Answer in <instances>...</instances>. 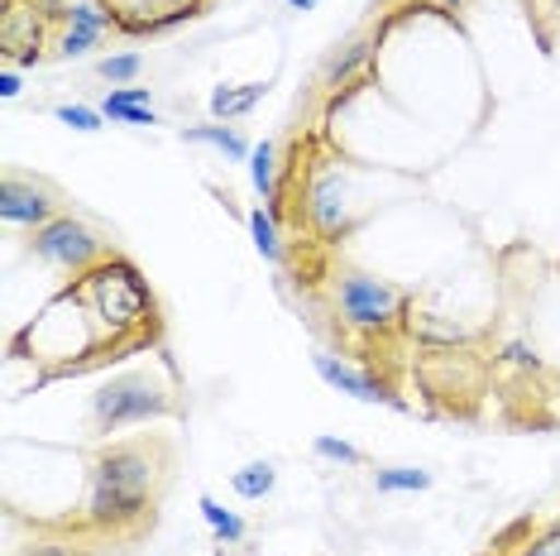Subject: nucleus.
Segmentation results:
<instances>
[{"label":"nucleus","mask_w":560,"mask_h":556,"mask_svg":"<svg viewBox=\"0 0 560 556\" xmlns=\"http://www.w3.org/2000/svg\"><path fill=\"white\" fill-rule=\"evenodd\" d=\"M177 413V384L159 379L154 370H135L116 374L92 394V432L96 437H116L125 427L139 422H159V417Z\"/></svg>","instance_id":"1"},{"label":"nucleus","mask_w":560,"mask_h":556,"mask_svg":"<svg viewBox=\"0 0 560 556\" xmlns=\"http://www.w3.org/2000/svg\"><path fill=\"white\" fill-rule=\"evenodd\" d=\"M330 302H336V317L360 336H393L412 317L407 288L388 283V278H374V274H360V269H340L330 278Z\"/></svg>","instance_id":"2"},{"label":"nucleus","mask_w":560,"mask_h":556,"mask_svg":"<svg viewBox=\"0 0 560 556\" xmlns=\"http://www.w3.org/2000/svg\"><path fill=\"white\" fill-rule=\"evenodd\" d=\"M173 451L163 447L159 437H139V441H106V447L92 456V479L110 489H125V495H144L154 499L163 475H168Z\"/></svg>","instance_id":"3"},{"label":"nucleus","mask_w":560,"mask_h":556,"mask_svg":"<svg viewBox=\"0 0 560 556\" xmlns=\"http://www.w3.org/2000/svg\"><path fill=\"white\" fill-rule=\"evenodd\" d=\"M30 255L54 264L62 274H86V269H96L101 259H110V245L82 217L62 211V217L39 225V231H30Z\"/></svg>","instance_id":"4"},{"label":"nucleus","mask_w":560,"mask_h":556,"mask_svg":"<svg viewBox=\"0 0 560 556\" xmlns=\"http://www.w3.org/2000/svg\"><path fill=\"white\" fill-rule=\"evenodd\" d=\"M302 217H307L312 225V235L316 240H326V245H336V240H346L350 235V187L346 178H340V169L336 163H312V173H307V187H302Z\"/></svg>","instance_id":"5"},{"label":"nucleus","mask_w":560,"mask_h":556,"mask_svg":"<svg viewBox=\"0 0 560 556\" xmlns=\"http://www.w3.org/2000/svg\"><path fill=\"white\" fill-rule=\"evenodd\" d=\"M82 523L92 528V533H106V537H139L144 528H154V499L125 495V489H110V485L86 479Z\"/></svg>","instance_id":"6"},{"label":"nucleus","mask_w":560,"mask_h":556,"mask_svg":"<svg viewBox=\"0 0 560 556\" xmlns=\"http://www.w3.org/2000/svg\"><path fill=\"white\" fill-rule=\"evenodd\" d=\"M312 364H316V374H322L326 384L336 389V394H350V398H360V403H378V408L407 413V398L398 394V384H393V379L374 374V370H360V364L330 356V350H316Z\"/></svg>","instance_id":"7"},{"label":"nucleus","mask_w":560,"mask_h":556,"mask_svg":"<svg viewBox=\"0 0 560 556\" xmlns=\"http://www.w3.org/2000/svg\"><path fill=\"white\" fill-rule=\"evenodd\" d=\"M54 217H62V197L39 178H20L5 173L0 178V221L5 225H24V231H39Z\"/></svg>","instance_id":"8"},{"label":"nucleus","mask_w":560,"mask_h":556,"mask_svg":"<svg viewBox=\"0 0 560 556\" xmlns=\"http://www.w3.org/2000/svg\"><path fill=\"white\" fill-rule=\"evenodd\" d=\"M44 48H48L44 15L34 5L5 0V15H0V58H5V68H39Z\"/></svg>","instance_id":"9"},{"label":"nucleus","mask_w":560,"mask_h":556,"mask_svg":"<svg viewBox=\"0 0 560 556\" xmlns=\"http://www.w3.org/2000/svg\"><path fill=\"white\" fill-rule=\"evenodd\" d=\"M106 34H116V10H110L106 0H78V5H68V15H62V34L54 39V54L86 58L92 48H101Z\"/></svg>","instance_id":"10"},{"label":"nucleus","mask_w":560,"mask_h":556,"mask_svg":"<svg viewBox=\"0 0 560 556\" xmlns=\"http://www.w3.org/2000/svg\"><path fill=\"white\" fill-rule=\"evenodd\" d=\"M374 39H350V44H340L336 54H330L326 62H322V86L330 96H340V92H350L360 78H369V68H374Z\"/></svg>","instance_id":"11"},{"label":"nucleus","mask_w":560,"mask_h":556,"mask_svg":"<svg viewBox=\"0 0 560 556\" xmlns=\"http://www.w3.org/2000/svg\"><path fill=\"white\" fill-rule=\"evenodd\" d=\"M407 332L422 350H469L475 346V332L451 317H441V312H412L407 317Z\"/></svg>","instance_id":"12"},{"label":"nucleus","mask_w":560,"mask_h":556,"mask_svg":"<svg viewBox=\"0 0 560 556\" xmlns=\"http://www.w3.org/2000/svg\"><path fill=\"white\" fill-rule=\"evenodd\" d=\"M101 116L116 120V125H159L149 86H110V92L101 96Z\"/></svg>","instance_id":"13"},{"label":"nucleus","mask_w":560,"mask_h":556,"mask_svg":"<svg viewBox=\"0 0 560 556\" xmlns=\"http://www.w3.org/2000/svg\"><path fill=\"white\" fill-rule=\"evenodd\" d=\"M264 96H269V82H245V86H211V101H207V106H211V120H225V125H231V120H240V116H249V111L254 106H259V101Z\"/></svg>","instance_id":"14"},{"label":"nucleus","mask_w":560,"mask_h":556,"mask_svg":"<svg viewBox=\"0 0 560 556\" xmlns=\"http://www.w3.org/2000/svg\"><path fill=\"white\" fill-rule=\"evenodd\" d=\"M183 139H187V144H211L215 154H225L231 163H240V159H249V154H254V144H249V139L240 135L235 125H225V120H211V125H187Z\"/></svg>","instance_id":"15"},{"label":"nucleus","mask_w":560,"mask_h":556,"mask_svg":"<svg viewBox=\"0 0 560 556\" xmlns=\"http://www.w3.org/2000/svg\"><path fill=\"white\" fill-rule=\"evenodd\" d=\"M278 144L273 139H264V144H254V154H249V183H254V193H259L264 201H269V211H278V201H283V178H278Z\"/></svg>","instance_id":"16"},{"label":"nucleus","mask_w":560,"mask_h":556,"mask_svg":"<svg viewBox=\"0 0 560 556\" xmlns=\"http://www.w3.org/2000/svg\"><path fill=\"white\" fill-rule=\"evenodd\" d=\"M197 509H201V518H207V528L215 533V542H221V547H240V542L249 537V523H245V518H240L235 509H225L221 499L201 495V499H197Z\"/></svg>","instance_id":"17"},{"label":"nucleus","mask_w":560,"mask_h":556,"mask_svg":"<svg viewBox=\"0 0 560 556\" xmlns=\"http://www.w3.org/2000/svg\"><path fill=\"white\" fill-rule=\"evenodd\" d=\"M431 485H436V475L422 471V465H384V471H374L378 495H422Z\"/></svg>","instance_id":"18"},{"label":"nucleus","mask_w":560,"mask_h":556,"mask_svg":"<svg viewBox=\"0 0 560 556\" xmlns=\"http://www.w3.org/2000/svg\"><path fill=\"white\" fill-rule=\"evenodd\" d=\"M273 485H278L273 461H249V465H240V471L231 475V489H235L240 499H249V503L269 499V495H273Z\"/></svg>","instance_id":"19"},{"label":"nucleus","mask_w":560,"mask_h":556,"mask_svg":"<svg viewBox=\"0 0 560 556\" xmlns=\"http://www.w3.org/2000/svg\"><path fill=\"white\" fill-rule=\"evenodd\" d=\"M249 240H254V250H259L269 264H283V235H278V217L269 207H254L249 211Z\"/></svg>","instance_id":"20"},{"label":"nucleus","mask_w":560,"mask_h":556,"mask_svg":"<svg viewBox=\"0 0 560 556\" xmlns=\"http://www.w3.org/2000/svg\"><path fill=\"white\" fill-rule=\"evenodd\" d=\"M96 72L106 78L110 86H135L139 82V72H144V58L135 54V48H125V54H106L96 62Z\"/></svg>","instance_id":"21"},{"label":"nucleus","mask_w":560,"mask_h":556,"mask_svg":"<svg viewBox=\"0 0 560 556\" xmlns=\"http://www.w3.org/2000/svg\"><path fill=\"white\" fill-rule=\"evenodd\" d=\"M312 456L316 461H330V465H364V451L354 447V441H340V437H312Z\"/></svg>","instance_id":"22"},{"label":"nucleus","mask_w":560,"mask_h":556,"mask_svg":"<svg viewBox=\"0 0 560 556\" xmlns=\"http://www.w3.org/2000/svg\"><path fill=\"white\" fill-rule=\"evenodd\" d=\"M54 116L68 125V130H78V135H96L101 125H106L101 106H82V101H72V106H54Z\"/></svg>","instance_id":"23"},{"label":"nucleus","mask_w":560,"mask_h":556,"mask_svg":"<svg viewBox=\"0 0 560 556\" xmlns=\"http://www.w3.org/2000/svg\"><path fill=\"white\" fill-rule=\"evenodd\" d=\"M517 556H560V523H546L537 537H527L517 547Z\"/></svg>","instance_id":"24"},{"label":"nucleus","mask_w":560,"mask_h":556,"mask_svg":"<svg viewBox=\"0 0 560 556\" xmlns=\"http://www.w3.org/2000/svg\"><path fill=\"white\" fill-rule=\"evenodd\" d=\"M499 364H513V370H537V350L527 346V340H508L503 346V356H499Z\"/></svg>","instance_id":"25"},{"label":"nucleus","mask_w":560,"mask_h":556,"mask_svg":"<svg viewBox=\"0 0 560 556\" xmlns=\"http://www.w3.org/2000/svg\"><path fill=\"white\" fill-rule=\"evenodd\" d=\"M20 556H82L72 542H44V537H34L30 547H20Z\"/></svg>","instance_id":"26"},{"label":"nucleus","mask_w":560,"mask_h":556,"mask_svg":"<svg viewBox=\"0 0 560 556\" xmlns=\"http://www.w3.org/2000/svg\"><path fill=\"white\" fill-rule=\"evenodd\" d=\"M183 5H201V0H139L144 15H163V10H183Z\"/></svg>","instance_id":"27"},{"label":"nucleus","mask_w":560,"mask_h":556,"mask_svg":"<svg viewBox=\"0 0 560 556\" xmlns=\"http://www.w3.org/2000/svg\"><path fill=\"white\" fill-rule=\"evenodd\" d=\"M24 92V82H20V68H5V72H0V96H5V101H15Z\"/></svg>","instance_id":"28"},{"label":"nucleus","mask_w":560,"mask_h":556,"mask_svg":"<svg viewBox=\"0 0 560 556\" xmlns=\"http://www.w3.org/2000/svg\"><path fill=\"white\" fill-rule=\"evenodd\" d=\"M283 5H288V10H298V15H307V10H316L322 0H283Z\"/></svg>","instance_id":"29"},{"label":"nucleus","mask_w":560,"mask_h":556,"mask_svg":"<svg viewBox=\"0 0 560 556\" xmlns=\"http://www.w3.org/2000/svg\"><path fill=\"white\" fill-rule=\"evenodd\" d=\"M431 5H441V10H451L455 15V10H465V0H431Z\"/></svg>","instance_id":"30"}]
</instances>
